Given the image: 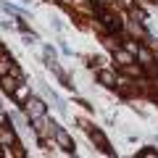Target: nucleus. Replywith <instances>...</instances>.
Returning a JSON list of instances; mask_svg holds the SVG:
<instances>
[{
    "label": "nucleus",
    "instance_id": "f257e3e1",
    "mask_svg": "<svg viewBox=\"0 0 158 158\" xmlns=\"http://www.w3.org/2000/svg\"><path fill=\"white\" fill-rule=\"evenodd\" d=\"M27 113H29L32 118H37V116H45V103H42V100H37V98L27 100Z\"/></svg>",
    "mask_w": 158,
    "mask_h": 158
},
{
    "label": "nucleus",
    "instance_id": "f03ea898",
    "mask_svg": "<svg viewBox=\"0 0 158 158\" xmlns=\"http://www.w3.org/2000/svg\"><path fill=\"white\" fill-rule=\"evenodd\" d=\"M53 132H56V137H58V142H61V148H66V150H71V148H74L71 137H69L66 132L61 129V127H56V124H53Z\"/></svg>",
    "mask_w": 158,
    "mask_h": 158
},
{
    "label": "nucleus",
    "instance_id": "7ed1b4c3",
    "mask_svg": "<svg viewBox=\"0 0 158 158\" xmlns=\"http://www.w3.org/2000/svg\"><path fill=\"white\" fill-rule=\"evenodd\" d=\"M48 127H50V124H48L45 116H37V118H34V132H37V135H45Z\"/></svg>",
    "mask_w": 158,
    "mask_h": 158
},
{
    "label": "nucleus",
    "instance_id": "20e7f679",
    "mask_svg": "<svg viewBox=\"0 0 158 158\" xmlns=\"http://www.w3.org/2000/svg\"><path fill=\"white\" fill-rule=\"evenodd\" d=\"M98 79H100L106 87H113V82H116V77H113L111 71H100V74H98Z\"/></svg>",
    "mask_w": 158,
    "mask_h": 158
},
{
    "label": "nucleus",
    "instance_id": "39448f33",
    "mask_svg": "<svg viewBox=\"0 0 158 158\" xmlns=\"http://www.w3.org/2000/svg\"><path fill=\"white\" fill-rule=\"evenodd\" d=\"M90 137H92V142H98V145L103 148V150H108V140L100 135V132H90Z\"/></svg>",
    "mask_w": 158,
    "mask_h": 158
},
{
    "label": "nucleus",
    "instance_id": "423d86ee",
    "mask_svg": "<svg viewBox=\"0 0 158 158\" xmlns=\"http://www.w3.org/2000/svg\"><path fill=\"white\" fill-rule=\"evenodd\" d=\"M3 90H6V92H13V90H16V82H13V79H3Z\"/></svg>",
    "mask_w": 158,
    "mask_h": 158
},
{
    "label": "nucleus",
    "instance_id": "0eeeda50",
    "mask_svg": "<svg viewBox=\"0 0 158 158\" xmlns=\"http://www.w3.org/2000/svg\"><path fill=\"white\" fill-rule=\"evenodd\" d=\"M137 56H140V61H145V63H150V61H153L148 50H137Z\"/></svg>",
    "mask_w": 158,
    "mask_h": 158
},
{
    "label": "nucleus",
    "instance_id": "6e6552de",
    "mask_svg": "<svg viewBox=\"0 0 158 158\" xmlns=\"http://www.w3.org/2000/svg\"><path fill=\"white\" fill-rule=\"evenodd\" d=\"M116 58H118V61H124V63H129V53H116Z\"/></svg>",
    "mask_w": 158,
    "mask_h": 158
}]
</instances>
